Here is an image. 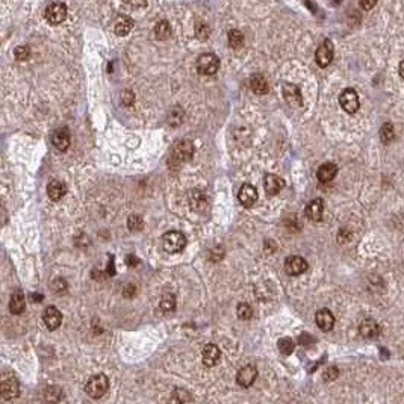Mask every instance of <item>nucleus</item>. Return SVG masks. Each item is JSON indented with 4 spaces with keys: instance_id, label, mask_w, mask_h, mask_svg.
<instances>
[{
    "instance_id": "obj_23",
    "label": "nucleus",
    "mask_w": 404,
    "mask_h": 404,
    "mask_svg": "<svg viewBox=\"0 0 404 404\" xmlns=\"http://www.w3.org/2000/svg\"><path fill=\"white\" fill-rule=\"evenodd\" d=\"M250 88L254 94H259V96L268 93V84H267L265 78L261 75H254L250 78Z\"/></svg>"
},
{
    "instance_id": "obj_39",
    "label": "nucleus",
    "mask_w": 404,
    "mask_h": 404,
    "mask_svg": "<svg viewBox=\"0 0 404 404\" xmlns=\"http://www.w3.org/2000/svg\"><path fill=\"white\" fill-rule=\"evenodd\" d=\"M338 374H339V371H338L335 366H332V368H328V370L325 371L324 379H325V380H335V379L338 377Z\"/></svg>"
},
{
    "instance_id": "obj_26",
    "label": "nucleus",
    "mask_w": 404,
    "mask_h": 404,
    "mask_svg": "<svg viewBox=\"0 0 404 404\" xmlns=\"http://www.w3.org/2000/svg\"><path fill=\"white\" fill-rule=\"evenodd\" d=\"M183 118H185V111L183 107L180 106H174L173 109H170L168 112V124L173 126V127H177L183 123Z\"/></svg>"
},
{
    "instance_id": "obj_33",
    "label": "nucleus",
    "mask_w": 404,
    "mask_h": 404,
    "mask_svg": "<svg viewBox=\"0 0 404 404\" xmlns=\"http://www.w3.org/2000/svg\"><path fill=\"white\" fill-rule=\"evenodd\" d=\"M161 309L164 312H173L176 309V297L173 294H165L161 300Z\"/></svg>"
},
{
    "instance_id": "obj_3",
    "label": "nucleus",
    "mask_w": 404,
    "mask_h": 404,
    "mask_svg": "<svg viewBox=\"0 0 404 404\" xmlns=\"http://www.w3.org/2000/svg\"><path fill=\"white\" fill-rule=\"evenodd\" d=\"M218 68H219V59L213 53H204L197 59V70L200 75L212 76L218 71Z\"/></svg>"
},
{
    "instance_id": "obj_12",
    "label": "nucleus",
    "mask_w": 404,
    "mask_h": 404,
    "mask_svg": "<svg viewBox=\"0 0 404 404\" xmlns=\"http://www.w3.org/2000/svg\"><path fill=\"white\" fill-rule=\"evenodd\" d=\"M238 200H239V203L242 206L251 207L254 203L258 202V191H256V188L253 185H248V183L242 185L241 190H239V193H238Z\"/></svg>"
},
{
    "instance_id": "obj_35",
    "label": "nucleus",
    "mask_w": 404,
    "mask_h": 404,
    "mask_svg": "<svg viewBox=\"0 0 404 404\" xmlns=\"http://www.w3.org/2000/svg\"><path fill=\"white\" fill-rule=\"evenodd\" d=\"M394 136H395V133H394V126L389 124V123H386V124L382 127V130H380V138H382V141H383V142H391V141L394 139Z\"/></svg>"
},
{
    "instance_id": "obj_7",
    "label": "nucleus",
    "mask_w": 404,
    "mask_h": 404,
    "mask_svg": "<svg viewBox=\"0 0 404 404\" xmlns=\"http://www.w3.org/2000/svg\"><path fill=\"white\" fill-rule=\"evenodd\" d=\"M333 55H335V49H333V43L330 40H325L316 50V55H315V59H316V64L324 68L327 67L332 61H333Z\"/></svg>"
},
{
    "instance_id": "obj_18",
    "label": "nucleus",
    "mask_w": 404,
    "mask_h": 404,
    "mask_svg": "<svg viewBox=\"0 0 404 404\" xmlns=\"http://www.w3.org/2000/svg\"><path fill=\"white\" fill-rule=\"evenodd\" d=\"M324 213V202L321 199H315L306 206V216L312 221H321Z\"/></svg>"
},
{
    "instance_id": "obj_40",
    "label": "nucleus",
    "mask_w": 404,
    "mask_h": 404,
    "mask_svg": "<svg viewBox=\"0 0 404 404\" xmlns=\"http://www.w3.org/2000/svg\"><path fill=\"white\" fill-rule=\"evenodd\" d=\"M360 6L363 9H371L373 6H376V2H360Z\"/></svg>"
},
{
    "instance_id": "obj_14",
    "label": "nucleus",
    "mask_w": 404,
    "mask_h": 404,
    "mask_svg": "<svg viewBox=\"0 0 404 404\" xmlns=\"http://www.w3.org/2000/svg\"><path fill=\"white\" fill-rule=\"evenodd\" d=\"M315 321H316V325L322 332H330L333 328V325H335V316H333V313L328 309L318 310L316 316H315Z\"/></svg>"
},
{
    "instance_id": "obj_10",
    "label": "nucleus",
    "mask_w": 404,
    "mask_h": 404,
    "mask_svg": "<svg viewBox=\"0 0 404 404\" xmlns=\"http://www.w3.org/2000/svg\"><path fill=\"white\" fill-rule=\"evenodd\" d=\"M307 270V262L302 256H289L285 261V271L289 276H300Z\"/></svg>"
},
{
    "instance_id": "obj_20",
    "label": "nucleus",
    "mask_w": 404,
    "mask_h": 404,
    "mask_svg": "<svg viewBox=\"0 0 404 404\" xmlns=\"http://www.w3.org/2000/svg\"><path fill=\"white\" fill-rule=\"evenodd\" d=\"M26 309V300H24V294L21 289H15L12 297H11V303H9V310L14 315H20L23 313Z\"/></svg>"
},
{
    "instance_id": "obj_17",
    "label": "nucleus",
    "mask_w": 404,
    "mask_h": 404,
    "mask_svg": "<svg viewBox=\"0 0 404 404\" xmlns=\"http://www.w3.org/2000/svg\"><path fill=\"white\" fill-rule=\"evenodd\" d=\"M219 357H221V351H219V348L216 345L209 344V345L204 347V350H203V363L206 366H215L218 363Z\"/></svg>"
},
{
    "instance_id": "obj_25",
    "label": "nucleus",
    "mask_w": 404,
    "mask_h": 404,
    "mask_svg": "<svg viewBox=\"0 0 404 404\" xmlns=\"http://www.w3.org/2000/svg\"><path fill=\"white\" fill-rule=\"evenodd\" d=\"M170 401H171V404H194L191 394L185 389H174Z\"/></svg>"
},
{
    "instance_id": "obj_21",
    "label": "nucleus",
    "mask_w": 404,
    "mask_h": 404,
    "mask_svg": "<svg viewBox=\"0 0 404 404\" xmlns=\"http://www.w3.org/2000/svg\"><path fill=\"white\" fill-rule=\"evenodd\" d=\"M47 194L53 202H58L67 194V187L61 180H52L47 187Z\"/></svg>"
},
{
    "instance_id": "obj_34",
    "label": "nucleus",
    "mask_w": 404,
    "mask_h": 404,
    "mask_svg": "<svg viewBox=\"0 0 404 404\" xmlns=\"http://www.w3.org/2000/svg\"><path fill=\"white\" fill-rule=\"evenodd\" d=\"M236 313L239 319H250L253 316V309L248 303H239L236 307Z\"/></svg>"
},
{
    "instance_id": "obj_2",
    "label": "nucleus",
    "mask_w": 404,
    "mask_h": 404,
    "mask_svg": "<svg viewBox=\"0 0 404 404\" xmlns=\"http://www.w3.org/2000/svg\"><path fill=\"white\" fill-rule=\"evenodd\" d=\"M109 389V380L104 374H97L93 376L87 386H85V392L91 397V398H100L106 394V391Z\"/></svg>"
},
{
    "instance_id": "obj_16",
    "label": "nucleus",
    "mask_w": 404,
    "mask_h": 404,
    "mask_svg": "<svg viewBox=\"0 0 404 404\" xmlns=\"http://www.w3.org/2000/svg\"><path fill=\"white\" fill-rule=\"evenodd\" d=\"M265 191L270 196H276L279 194L283 188H285V180L276 174H267L265 176Z\"/></svg>"
},
{
    "instance_id": "obj_27",
    "label": "nucleus",
    "mask_w": 404,
    "mask_h": 404,
    "mask_svg": "<svg viewBox=\"0 0 404 404\" xmlns=\"http://www.w3.org/2000/svg\"><path fill=\"white\" fill-rule=\"evenodd\" d=\"M62 398V389L58 386H49L44 389V400L50 404H56Z\"/></svg>"
},
{
    "instance_id": "obj_19",
    "label": "nucleus",
    "mask_w": 404,
    "mask_h": 404,
    "mask_svg": "<svg viewBox=\"0 0 404 404\" xmlns=\"http://www.w3.org/2000/svg\"><path fill=\"white\" fill-rule=\"evenodd\" d=\"M359 330H360V335H362L363 338H366V339H374V338H377L379 333H380V327H379L377 321H374V319H371V318L362 321Z\"/></svg>"
},
{
    "instance_id": "obj_4",
    "label": "nucleus",
    "mask_w": 404,
    "mask_h": 404,
    "mask_svg": "<svg viewBox=\"0 0 404 404\" xmlns=\"http://www.w3.org/2000/svg\"><path fill=\"white\" fill-rule=\"evenodd\" d=\"M194 156V144L188 139L177 141L173 147V159L177 162H188Z\"/></svg>"
},
{
    "instance_id": "obj_6",
    "label": "nucleus",
    "mask_w": 404,
    "mask_h": 404,
    "mask_svg": "<svg viewBox=\"0 0 404 404\" xmlns=\"http://www.w3.org/2000/svg\"><path fill=\"white\" fill-rule=\"evenodd\" d=\"M339 103L342 106V109L347 112V114H354L357 112L359 106H360V101H359V96L357 93L353 90V88H347L341 93L339 96Z\"/></svg>"
},
{
    "instance_id": "obj_42",
    "label": "nucleus",
    "mask_w": 404,
    "mask_h": 404,
    "mask_svg": "<svg viewBox=\"0 0 404 404\" xmlns=\"http://www.w3.org/2000/svg\"><path fill=\"white\" fill-rule=\"evenodd\" d=\"M400 76L404 79V61L400 64Z\"/></svg>"
},
{
    "instance_id": "obj_36",
    "label": "nucleus",
    "mask_w": 404,
    "mask_h": 404,
    "mask_svg": "<svg viewBox=\"0 0 404 404\" xmlns=\"http://www.w3.org/2000/svg\"><path fill=\"white\" fill-rule=\"evenodd\" d=\"M29 55H30V50H29L27 46H18L14 50V56H15L17 61H26L29 58Z\"/></svg>"
},
{
    "instance_id": "obj_32",
    "label": "nucleus",
    "mask_w": 404,
    "mask_h": 404,
    "mask_svg": "<svg viewBox=\"0 0 404 404\" xmlns=\"http://www.w3.org/2000/svg\"><path fill=\"white\" fill-rule=\"evenodd\" d=\"M277 345H279L280 353L285 354V356H289L294 351V347H296V344H294V341L291 338H282Z\"/></svg>"
},
{
    "instance_id": "obj_38",
    "label": "nucleus",
    "mask_w": 404,
    "mask_h": 404,
    "mask_svg": "<svg viewBox=\"0 0 404 404\" xmlns=\"http://www.w3.org/2000/svg\"><path fill=\"white\" fill-rule=\"evenodd\" d=\"M52 288H53L55 294L59 296V294H64V292L67 291V283H65V280H62V279H56V280L53 282Z\"/></svg>"
},
{
    "instance_id": "obj_22",
    "label": "nucleus",
    "mask_w": 404,
    "mask_h": 404,
    "mask_svg": "<svg viewBox=\"0 0 404 404\" xmlns=\"http://www.w3.org/2000/svg\"><path fill=\"white\" fill-rule=\"evenodd\" d=\"M132 27H133V20L127 15H120L115 21V26H114L115 33L118 36H126L127 33H130Z\"/></svg>"
},
{
    "instance_id": "obj_41",
    "label": "nucleus",
    "mask_w": 404,
    "mask_h": 404,
    "mask_svg": "<svg viewBox=\"0 0 404 404\" xmlns=\"http://www.w3.org/2000/svg\"><path fill=\"white\" fill-rule=\"evenodd\" d=\"M127 264H129L130 267H133L135 264H138V259H136L133 254H129V256H127Z\"/></svg>"
},
{
    "instance_id": "obj_8",
    "label": "nucleus",
    "mask_w": 404,
    "mask_h": 404,
    "mask_svg": "<svg viewBox=\"0 0 404 404\" xmlns=\"http://www.w3.org/2000/svg\"><path fill=\"white\" fill-rule=\"evenodd\" d=\"M258 379V370L253 365H247L244 368H241L236 374V383L241 388H250Z\"/></svg>"
},
{
    "instance_id": "obj_24",
    "label": "nucleus",
    "mask_w": 404,
    "mask_h": 404,
    "mask_svg": "<svg viewBox=\"0 0 404 404\" xmlns=\"http://www.w3.org/2000/svg\"><path fill=\"white\" fill-rule=\"evenodd\" d=\"M283 94H285V99L289 104H292V106H300L302 104V93H300V90L296 85H285Z\"/></svg>"
},
{
    "instance_id": "obj_15",
    "label": "nucleus",
    "mask_w": 404,
    "mask_h": 404,
    "mask_svg": "<svg viewBox=\"0 0 404 404\" xmlns=\"http://www.w3.org/2000/svg\"><path fill=\"white\" fill-rule=\"evenodd\" d=\"M336 174H338V167L333 162H325L318 168L316 177L321 183H328L336 177Z\"/></svg>"
},
{
    "instance_id": "obj_11",
    "label": "nucleus",
    "mask_w": 404,
    "mask_h": 404,
    "mask_svg": "<svg viewBox=\"0 0 404 404\" xmlns=\"http://www.w3.org/2000/svg\"><path fill=\"white\" fill-rule=\"evenodd\" d=\"M43 321L49 330H56L62 322V315L55 306H49V307H46V310L43 313Z\"/></svg>"
},
{
    "instance_id": "obj_29",
    "label": "nucleus",
    "mask_w": 404,
    "mask_h": 404,
    "mask_svg": "<svg viewBox=\"0 0 404 404\" xmlns=\"http://www.w3.org/2000/svg\"><path fill=\"white\" fill-rule=\"evenodd\" d=\"M190 203H191V207L196 209V210H202L203 207L206 206V197L202 191H193L190 194Z\"/></svg>"
},
{
    "instance_id": "obj_13",
    "label": "nucleus",
    "mask_w": 404,
    "mask_h": 404,
    "mask_svg": "<svg viewBox=\"0 0 404 404\" xmlns=\"http://www.w3.org/2000/svg\"><path fill=\"white\" fill-rule=\"evenodd\" d=\"M52 144L59 152H67L70 147V133L67 129H56L52 133Z\"/></svg>"
},
{
    "instance_id": "obj_31",
    "label": "nucleus",
    "mask_w": 404,
    "mask_h": 404,
    "mask_svg": "<svg viewBox=\"0 0 404 404\" xmlns=\"http://www.w3.org/2000/svg\"><path fill=\"white\" fill-rule=\"evenodd\" d=\"M127 227H129V230H132V232H139V230H142V227H144V219H142V216L141 215H130L129 216V219H127Z\"/></svg>"
},
{
    "instance_id": "obj_28",
    "label": "nucleus",
    "mask_w": 404,
    "mask_h": 404,
    "mask_svg": "<svg viewBox=\"0 0 404 404\" xmlns=\"http://www.w3.org/2000/svg\"><path fill=\"white\" fill-rule=\"evenodd\" d=\"M155 36L158 40H167L171 36V26L168 21H159L156 26H155Z\"/></svg>"
},
{
    "instance_id": "obj_5",
    "label": "nucleus",
    "mask_w": 404,
    "mask_h": 404,
    "mask_svg": "<svg viewBox=\"0 0 404 404\" xmlns=\"http://www.w3.org/2000/svg\"><path fill=\"white\" fill-rule=\"evenodd\" d=\"M67 18V6L61 2L50 3L46 9V20L50 24H61Z\"/></svg>"
},
{
    "instance_id": "obj_1",
    "label": "nucleus",
    "mask_w": 404,
    "mask_h": 404,
    "mask_svg": "<svg viewBox=\"0 0 404 404\" xmlns=\"http://www.w3.org/2000/svg\"><path fill=\"white\" fill-rule=\"evenodd\" d=\"M162 245L168 253H179L187 247V236L182 232L170 230L162 236Z\"/></svg>"
},
{
    "instance_id": "obj_9",
    "label": "nucleus",
    "mask_w": 404,
    "mask_h": 404,
    "mask_svg": "<svg viewBox=\"0 0 404 404\" xmlns=\"http://www.w3.org/2000/svg\"><path fill=\"white\" fill-rule=\"evenodd\" d=\"M2 397L5 400H14L18 397V382L14 376H3L0 385Z\"/></svg>"
},
{
    "instance_id": "obj_37",
    "label": "nucleus",
    "mask_w": 404,
    "mask_h": 404,
    "mask_svg": "<svg viewBox=\"0 0 404 404\" xmlns=\"http://www.w3.org/2000/svg\"><path fill=\"white\" fill-rule=\"evenodd\" d=\"M196 33H197L199 40H207L209 35H210V29H209L207 24L200 23V24H197V27H196Z\"/></svg>"
},
{
    "instance_id": "obj_30",
    "label": "nucleus",
    "mask_w": 404,
    "mask_h": 404,
    "mask_svg": "<svg viewBox=\"0 0 404 404\" xmlns=\"http://www.w3.org/2000/svg\"><path fill=\"white\" fill-rule=\"evenodd\" d=\"M229 44H230L232 49H239V47H242V46H244V35H242L239 30H236V29L230 30V32H229Z\"/></svg>"
}]
</instances>
